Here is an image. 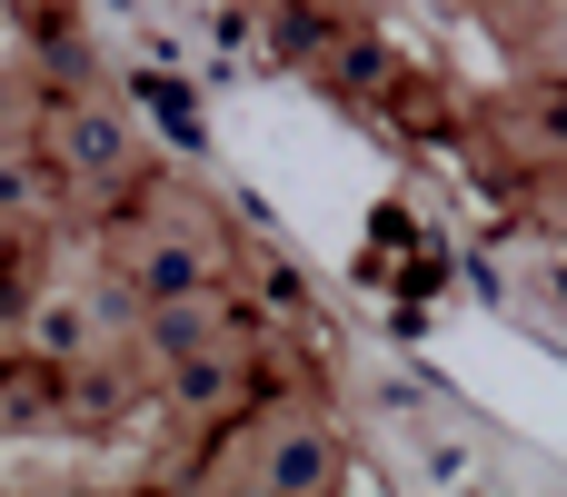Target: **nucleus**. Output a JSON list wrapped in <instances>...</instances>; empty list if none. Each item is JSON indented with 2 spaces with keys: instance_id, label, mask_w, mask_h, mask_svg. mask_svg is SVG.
Instances as JSON below:
<instances>
[{
  "instance_id": "1",
  "label": "nucleus",
  "mask_w": 567,
  "mask_h": 497,
  "mask_svg": "<svg viewBox=\"0 0 567 497\" xmlns=\"http://www.w3.org/2000/svg\"><path fill=\"white\" fill-rule=\"evenodd\" d=\"M140 289H150V299H199V289H209V259H199L189 239H150V249H140Z\"/></svg>"
},
{
  "instance_id": "2",
  "label": "nucleus",
  "mask_w": 567,
  "mask_h": 497,
  "mask_svg": "<svg viewBox=\"0 0 567 497\" xmlns=\"http://www.w3.org/2000/svg\"><path fill=\"white\" fill-rule=\"evenodd\" d=\"M70 149H80V169H120V130L110 120H70Z\"/></svg>"
}]
</instances>
